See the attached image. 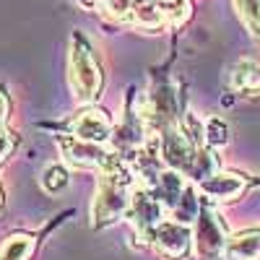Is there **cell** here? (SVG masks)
I'll return each instance as SVG.
<instances>
[{"label": "cell", "mask_w": 260, "mask_h": 260, "mask_svg": "<svg viewBox=\"0 0 260 260\" xmlns=\"http://www.w3.org/2000/svg\"><path fill=\"white\" fill-rule=\"evenodd\" d=\"M175 216H177L182 224L198 219V198H195L192 190H185V192H182V198H180L177 206H175Z\"/></svg>", "instance_id": "15"}, {"label": "cell", "mask_w": 260, "mask_h": 260, "mask_svg": "<svg viewBox=\"0 0 260 260\" xmlns=\"http://www.w3.org/2000/svg\"><path fill=\"white\" fill-rule=\"evenodd\" d=\"M13 148H16V136L11 133V130L0 127V159L11 156V151H13Z\"/></svg>", "instance_id": "17"}, {"label": "cell", "mask_w": 260, "mask_h": 260, "mask_svg": "<svg viewBox=\"0 0 260 260\" xmlns=\"http://www.w3.org/2000/svg\"><path fill=\"white\" fill-rule=\"evenodd\" d=\"M8 112H11V99H8L6 89L0 86V127L6 125V120H8Z\"/></svg>", "instance_id": "18"}, {"label": "cell", "mask_w": 260, "mask_h": 260, "mask_svg": "<svg viewBox=\"0 0 260 260\" xmlns=\"http://www.w3.org/2000/svg\"><path fill=\"white\" fill-rule=\"evenodd\" d=\"M224 245V229L208 213H201L198 229H195V252L201 257H216Z\"/></svg>", "instance_id": "8"}, {"label": "cell", "mask_w": 260, "mask_h": 260, "mask_svg": "<svg viewBox=\"0 0 260 260\" xmlns=\"http://www.w3.org/2000/svg\"><path fill=\"white\" fill-rule=\"evenodd\" d=\"M34 252V237L31 234H11L0 247V260H26Z\"/></svg>", "instance_id": "11"}, {"label": "cell", "mask_w": 260, "mask_h": 260, "mask_svg": "<svg viewBox=\"0 0 260 260\" xmlns=\"http://www.w3.org/2000/svg\"><path fill=\"white\" fill-rule=\"evenodd\" d=\"M130 206H133V216H136V224L141 229H154L161 219V208L164 203L156 198V195H146V192H136L133 201H130Z\"/></svg>", "instance_id": "9"}, {"label": "cell", "mask_w": 260, "mask_h": 260, "mask_svg": "<svg viewBox=\"0 0 260 260\" xmlns=\"http://www.w3.org/2000/svg\"><path fill=\"white\" fill-rule=\"evenodd\" d=\"M161 156L164 161L177 169V172H192L195 159H198V151H195V143L190 141V136L182 127H167L161 136Z\"/></svg>", "instance_id": "3"}, {"label": "cell", "mask_w": 260, "mask_h": 260, "mask_svg": "<svg viewBox=\"0 0 260 260\" xmlns=\"http://www.w3.org/2000/svg\"><path fill=\"white\" fill-rule=\"evenodd\" d=\"M99 3H102L104 11H110L115 16H125V13H130V8H133L136 0H99Z\"/></svg>", "instance_id": "16"}, {"label": "cell", "mask_w": 260, "mask_h": 260, "mask_svg": "<svg viewBox=\"0 0 260 260\" xmlns=\"http://www.w3.org/2000/svg\"><path fill=\"white\" fill-rule=\"evenodd\" d=\"M71 83L81 102H91L102 94L104 76L96 62L94 47L83 34H76L71 42Z\"/></svg>", "instance_id": "1"}, {"label": "cell", "mask_w": 260, "mask_h": 260, "mask_svg": "<svg viewBox=\"0 0 260 260\" xmlns=\"http://www.w3.org/2000/svg\"><path fill=\"white\" fill-rule=\"evenodd\" d=\"M71 133L89 143H107L112 138V120L99 107H86L71 120Z\"/></svg>", "instance_id": "5"}, {"label": "cell", "mask_w": 260, "mask_h": 260, "mask_svg": "<svg viewBox=\"0 0 260 260\" xmlns=\"http://www.w3.org/2000/svg\"><path fill=\"white\" fill-rule=\"evenodd\" d=\"M68 182H71L68 169L60 167V164H47V167H45V172H42V177H39L42 190L50 192V195H55V192L65 190V187H68Z\"/></svg>", "instance_id": "12"}, {"label": "cell", "mask_w": 260, "mask_h": 260, "mask_svg": "<svg viewBox=\"0 0 260 260\" xmlns=\"http://www.w3.org/2000/svg\"><path fill=\"white\" fill-rule=\"evenodd\" d=\"M133 195H130V180L120 172H104L99 180V190L91 206V216L96 224H107L127 211Z\"/></svg>", "instance_id": "2"}, {"label": "cell", "mask_w": 260, "mask_h": 260, "mask_svg": "<svg viewBox=\"0 0 260 260\" xmlns=\"http://www.w3.org/2000/svg\"><path fill=\"white\" fill-rule=\"evenodd\" d=\"M232 89L234 91H245V94L260 91V65L252 62V60L237 62L234 73H232Z\"/></svg>", "instance_id": "10"}, {"label": "cell", "mask_w": 260, "mask_h": 260, "mask_svg": "<svg viewBox=\"0 0 260 260\" xmlns=\"http://www.w3.org/2000/svg\"><path fill=\"white\" fill-rule=\"evenodd\" d=\"M234 6H237V13H240L242 24L255 37H260V0H234Z\"/></svg>", "instance_id": "13"}, {"label": "cell", "mask_w": 260, "mask_h": 260, "mask_svg": "<svg viewBox=\"0 0 260 260\" xmlns=\"http://www.w3.org/2000/svg\"><path fill=\"white\" fill-rule=\"evenodd\" d=\"M151 240H154V247L164 257L180 260L190 250L192 234H190V229L182 221H159L154 229H151Z\"/></svg>", "instance_id": "4"}, {"label": "cell", "mask_w": 260, "mask_h": 260, "mask_svg": "<svg viewBox=\"0 0 260 260\" xmlns=\"http://www.w3.org/2000/svg\"><path fill=\"white\" fill-rule=\"evenodd\" d=\"M3 206H6V195H3V187H0V211H3Z\"/></svg>", "instance_id": "19"}, {"label": "cell", "mask_w": 260, "mask_h": 260, "mask_svg": "<svg viewBox=\"0 0 260 260\" xmlns=\"http://www.w3.org/2000/svg\"><path fill=\"white\" fill-rule=\"evenodd\" d=\"M60 146H62L65 161L76 164V167H83V169L102 167V164L110 161V156H107L104 151L99 148L102 143H89V141H81V138L73 136V141H71V138H62Z\"/></svg>", "instance_id": "7"}, {"label": "cell", "mask_w": 260, "mask_h": 260, "mask_svg": "<svg viewBox=\"0 0 260 260\" xmlns=\"http://www.w3.org/2000/svg\"><path fill=\"white\" fill-rule=\"evenodd\" d=\"M226 141H229V127H226V122L219 120V117H211V120L206 122V143L213 146V148H221V146H226Z\"/></svg>", "instance_id": "14"}, {"label": "cell", "mask_w": 260, "mask_h": 260, "mask_svg": "<svg viewBox=\"0 0 260 260\" xmlns=\"http://www.w3.org/2000/svg\"><path fill=\"white\" fill-rule=\"evenodd\" d=\"M198 190L211 201H234L237 195L245 190V175H237V172H213L206 180L198 182Z\"/></svg>", "instance_id": "6"}]
</instances>
